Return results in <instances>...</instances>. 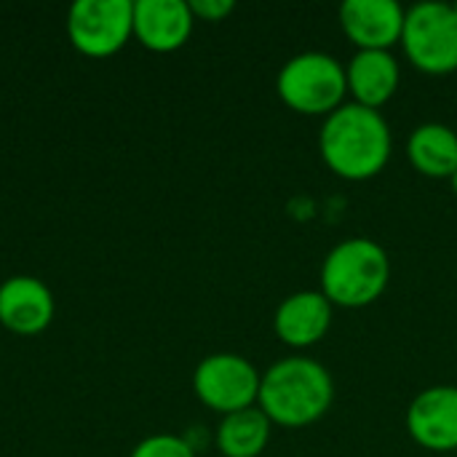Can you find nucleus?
<instances>
[{
	"label": "nucleus",
	"instance_id": "f257e3e1",
	"mask_svg": "<svg viewBox=\"0 0 457 457\" xmlns=\"http://www.w3.org/2000/svg\"><path fill=\"white\" fill-rule=\"evenodd\" d=\"M391 147L394 137L383 112L356 102H345L327 115L319 134L324 163L329 171L351 182L378 177L391 158Z\"/></svg>",
	"mask_w": 457,
	"mask_h": 457
},
{
	"label": "nucleus",
	"instance_id": "f03ea898",
	"mask_svg": "<svg viewBox=\"0 0 457 457\" xmlns=\"http://www.w3.org/2000/svg\"><path fill=\"white\" fill-rule=\"evenodd\" d=\"M335 402V380L324 364L308 356H289L270 364L260 383L257 407L273 426L305 428L321 420Z\"/></svg>",
	"mask_w": 457,
	"mask_h": 457
},
{
	"label": "nucleus",
	"instance_id": "7ed1b4c3",
	"mask_svg": "<svg viewBox=\"0 0 457 457\" xmlns=\"http://www.w3.org/2000/svg\"><path fill=\"white\" fill-rule=\"evenodd\" d=\"M391 281V257L372 238H348L337 244L321 265V292L332 305L367 308Z\"/></svg>",
	"mask_w": 457,
	"mask_h": 457
},
{
	"label": "nucleus",
	"instance_id": "20e7f679",
	"mask_svg": "<svg viewBox=\"0 0 457 457\" xmlns=\"http://www.w3.org/2000/svg\"><path fill=\"white\" fill-rule=\"evenodd\" d=\"M276 91L281 102L300 115H332L348 96L345 64L324 51L297 54L281 67Z\"/></svg>",
	"mask_w": 457,
	"mask_h": 457
},
{
	"label": "nucleus",
	"instance_id": "39448f33",
	"mask_svg": "<svg viewBox=\"0 0 457 457\" xmlns=\"http://www.w3.org/2000/svg\"><path fill=\"white\" fill-rule=\"evenodd\" d=\"M402 46L407 59L428 75L457 70V13L453 3H418L404 16Z\"/></svg>",
	"mask_w": 457,
	"mask_h": 457
},
{
	"label": "nucleus",
	"instance_id": "423d86ee",
	"mask_svg": "<svg viewBox=\"0 0 457 457\" xmlns=\"http://www.w3.org/2000/svg\"><path fill=\"white\" fill-rule=\"evenodd\" d=\"M262 375L238 353H212L193 372L195 396L214 412L230 415L257 407Z\"/></svg>",
	"mask_w": 457,
	"mask_h": 457
},
{
	"label": "nucleus",
	"instance_id": "0eeeda50",
	"mask_svg": "<svg viewBox=\"0 0 457 457\" xmlns=\"http://www.w3.org/2000/svg\"><path fill=\"white\" fill-rule=\"evenodd\" d=\"M67 35L86 56H112L134 35V0H75Z\"/></svg>",
	"mask_w": 457,
	"mask_h": 457
},
{
	"label": "nucleus",
	"instance_id": "6e6552de",
	"mask_svg": "<svg viewBox=\"0 0 457 457\" xmlns=\"http://www.w3.org/2000/svg\"><path fill=\"white\" fill-rule=\"evenodd\" d=\"M410 436L431 453L457 450V388L431 386L420 391L407 407Z\"/></svg>",
	"mask_w": 457,
	"mask_h": 457
},
{
	"label": "nucleus",
	"instance_id": "1a4fd4ad",
	"mask_svg": "<svg viewBox=\"0 0 457 457\" xmlns=\"http://www.w3.org/2000/svg\"><path fill=\"white\" fill-rule=\"evenodd\" d=\"M404 16L396 0H345L340 5L343 32L359 51H391L402 43Z\"/></svg>",
	"mask_w": 457,
	"mask_h": 457
},
{
	"label": "nucleus",
	"instance_id": "9d476101",
	"mask_svg": "<svg viewBox=\"0 0 457 457\" xmlns=\"http://www.w3.org/2000/svg\"><path fill=\"white\" fill-rule=\"evenodd\" d=\"M195 16L185 0H134V35L158 54L177 51L187 43Z\"/></svg>",
	"mask_w": 457,
	"mask_h": 457
},
{
	"label": "nucleus",
	"instance_id": "9b49d317",
	"mask_svg": "<svg viewBox=\"0 0 457 457\" xmlns=\"http://www.w3.org/2000/svg\"><path fill=\"white\" fill-rule=\"evenodd\" d=\"M54 295L35 276H8L0 284V324L16 335H37L54 319Z\"/></svg>",
	"mask_w": 457,
	"mask_h": 457
},
{
	"label": "nucleus",
	"instance_id": "f8f14e48",
	"mask_svg": "<svg viewBox=\"0 0 457 457\" xmlns=\"http://www.w3.org/2000/svg\"><path fill=\"white\" fill-rule=\"evenodd\" d=\"M332 303L324 297V292H295L276 308V335L281 343L292 348H311L321 343L332 327Z\"/></svg>",
	"mask_w": 457,
	"mask_h": 457
},
{
	"label": "nucleus",
	"instance_id": "ddd939ff",
	"mask_svg": "<svg viewBox=\"0 0 457 457\" xmlns=\"http://www.w3.org/2000/svg\"><path fill=\"white\" fill-rule=\"evenodd\" d=\"M399 62L391 51H356L345 67L348 94L356 104L380 110L399 88Z\"/></svg>",
	"mask_w": 457,
	"mask_h": 457
},
{
	"label": "nucleus",
	"instance_id": "4468645a",
	"mask_svg": "<svg viewBox=\"0 0 457 457\" xmlns=\"http://www.w3.org/2000/svg\"><path fill=\"white\" fill-rule=\"evenodd\" d=\"M407 158L423 177L450 179L457 171V131L447 123H423L407 139Z\"/></svg>",
	"mask_w": 457,
	"mask_h": 457
},
{
	"label": "nucleus",
	"instance_id": "2eb2a0df",
	"mask_svg": "<svg viewBox=\"0 0 457 457\" xmlns=\"http://www.w3.org/2000/svg\"><path fill=\"white\" fill-rule=\"evenodd\" d=\"M270 426L260 407H249L222 415L214 439L225 457H260L270 442Z\"/></svg>",
	"mask_w": 457,
	"mask_h": 457
},
{
	"label": "nucleus",
	"instance_id": "dca6fc26",
	"mask_svg": "<svg viewBox=\"0 0 457 457\" xmlns=\"http://www.w3.org/2000/svg\"><path fill=\"white\" fill-rule=\"evenodd\" d=\"M129 457H195V447L185 436L153 434L142 439Z\"/></svg>",
	"mask_w": 457,
	"mask_h": 457
},
{
	"label": "nucleus",
	"instance_id": "f3484780",
	"mask_svg": "<svg viewBox=\"0 0 457 457\" xmlns=\"http://www.w3.org/2000/svg\"><path fill=\"white\" fill-rule=\"evenodd\" d=\"M233 8H236L233 0H190L193 16L204 21H222L228 13H233Z\"/></svg>",
	"mask_w": 457,
	"mask_h": 457
},
{
	"label": "nucleus",
	"instance_id": "a211bd4d",
	"mask_svg": "<svg viewBox=\"0 0 457 457\" xmlns=\"http://www.w3.org/2000/svg\"><path fill=\"white\" fill-rule=\"evenodd\" d=\"M450 185H453V190H455V193H457V171H455V174H453V177H450Z\"/></svg>",
	"mask_w": 457,
	"mask_h": 457
},
{
	"label": "nucleus",
	"instance_id": "6ab92c4d",
	"mask_svg": "<svg viewBox=\"0 0 457 457\" xmlns=\"http://www.w3.org/2000/svg\"><path fill=\"white\" fill-rule=\"evenodd\" d=\"M453 8H455V13H457V0H455V3H453Z\"/></svg>",
	"mask_w": 457,
	"mask_h": 457
}]
</instances>
